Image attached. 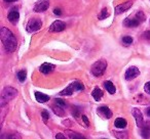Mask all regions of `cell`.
Listing matches in <instances>:
<instances>
[{
    "label": "cell",
    "instance_id": "6da1fadb",
    "mask_svg": "<svg viewBox=\"0 0 150 139\" xmlns=\"http://www.w3.org/2000/svg\"><path fill=\"white\" fill-rule=\"evenodd\" d=\"M0 38H1L2 44L7 52H13L17 49V39H16L13 33L9 29H7L5 27L1 28V30H0Z\"/></svg>",
    "mask_w": 150,
    "mask_h": 139
},
{
    "label": "cell",
    "instance_id": "7a4b0ae2",
    "mask_svg": "<svg viewBox=\"0 0 150 139\" xmlns=\"http://www.w3.org/2000/svg\"><path fill=\"white\" fill-rule=\"evenodd\" d=\"M106 68H107V62L105 61V60L101 59V60L96 61L93 64L92 68H91V72H92L93 75L96 76V77H101V76L104 74Z\"/></svg>",
    "mask_w": 150,
    "mask_h": 139
},
{
    "label": "cell",
    "instance_id": "3957f363",
    "mask_svg": "<svg viewBox=\"0 0 150 139\" xmlns=\"http://www.w3.org/2000/svg\"><path fill=\"white\" fill-rule=\"evenodd\" d=\"M18 91L13 87H5L1 94V105H4L5 102H8L9 100L13 99L17 96Z\"/></svg>",
    "mask_w": 150,
    "mask_h": 139
},
{
    "label": "cell",
    "instance_id": "277c9868",
    "mask_svg": "<svg viewBox=\"0 0 150 139\" xmlns=\"http://www.w3.org/2000/svg\"><path fill=\"white\" fill-rule=\"evenodd\" d=\"M84 86L83 84H81L80 82H74V83L70 84L66 89H64L63 91L60 92L61 96H66V95H72L74 93V91H78V90H83Z\"/></svg>",
    "mask_w": 150,
    "mask_h": 139
},
{
    "label": "cell",
    "instance_id": "5b68a950",
    "mask_svg": "<svg viewBox=\"0 0 150 139\" xmlns=\"http://www.w3.org/2000/svg\"><path fill=\"white\" fill-rule=\"evenodd\" d=\"M41 27H42L41 20L35 17V19H31L28 22L26 30H27V32H29V33H35V32L39 31V30L41 29Z\"/></svg>",
    "mask_w": 150,
    "mask_h": 139
},
{
    "label": "cell",
    "instance_id": "8992f818",
    "mask_svg": "<svg viewBox=\"0 0 150 139\" xmlns=\"http://www.w3.org/2000/svg\"><path fill=\"white\" fill-rule=\"evenodd\" d=\"M48 7H50V0H38L34 5L33 10L35 13H43L47 10Z\"/></svg>",
    "mask_w": 150,
    "mask_h": 139
},
{
    "label": "cell",
    "instance_id": "52a82bcc",
    "mask_svg": "<svg viewBox=\"0 0 150 139\" xmlns=\"http://www.w3.org/2000/svg\"><path fill=\"white\" fill-rule=\"evenodd\" d=\"M139 75H140V71L137 66H129L127 71H125V78L127 81H131V80H134L135 78H137Z\"/></svg>",
    "mask_w": 150,
    "mask_h": 139
},
{
    "label": "cell",
    "instance_id": "ba28073f",
    "mask_svg": "<svg viewBox=\"0 0 150 139\" xmlns=\"http://www.w3.org/2000/svg\"><path fill=\"white\" fill-rule=\"evenodd\" d=\"M132 114H133L134 118H135L136 123H137V126L139 127V128H143L144 127V118H143V115H142L141 110L135 108L132 110Z\"/></svg>",
    "mask_w": 150,
    "mask_h": 139
},
{
    "label": "cell",
    "instance_id": "9c48e42d",
    "mask_svg": "<svg viewBox=\"0 0 150 139\" xmlns=\"http://www.w3.org/2000/svg\"><path fill=\"white\" fill-rule=\"evenodd\" d=\"M97 114H98L101 118L106 119V120H108V119H110L111 117H112V112L110 110V108H109L108 106H105V105L98 108Z\"/></svg>",
    "mask_w": 150,
    "mask_h": 139
},
{
    "label": "cell",
    "instance_id": "30bf717a",
    "mask_svg": "<svg viewBox=\"0 0 150 139\" xmlns=\"http://www.w3.org/2000/svg\"><path fill=\"white\" fill-rule=\"evenodd\" d=\"M66 29V24L62 21H56L52 24L50 27V32H54V33H58V32H62Z\"/></svg>",
    "mask_w": 150,
    "mask_h": 139
},
{
    "label": "cell",
    "instance_id": "8fae6325",
    "mask_svg": "<svg viewBox=\"0 0 150 139\" xmlns=\"http://www.w3.org/2000/svg\"><path fill=\"white\" fill-rule=\"evenodd\" d=\"M132 5H133L132 1H127V2H125V3L118 4L117 6H115V15H121V13H125V11L129 10L132 7Z\"/></svg>",
    "mask_w": 150,
    "mask_h": 139
},
{
    "label": "cell",
    "instance_id": "7c38bea8",
    "mask_svg": "<svg viewBox=\"0 0 150 139\" xmlns=\"http://www.w3.org/2000/svg\"><path fill=\"white\" fill-rule=\"evenodd\" d=\"M19 19H20L19 10H18L17 8H13L8 13V21L11 22L13 25H16V24L19 22Z\"/></svg>",
    "mask_w": 150,
    "mask_h": 139
},
{
    "label": "cell",
    "instance_id": "4fadbf2b",
    "mask_svg": "<svg viewBox=\"0 0 150 139\" xmlns=\"http://www.w3.org/2000/svg\"><path fill=\"white\" fill-rule=\"evenodd\" d=\"M54 70V66L52 64H48V62H44V64H42L39 68V71L41 72L42 74H44V75H47V74L52 73Z\"/></svg>",
    "mask_w": 150,
    "mask_h": 139
},
{
    "label": "cell",
    "instance_id": "5bb4252c",
    "mask_svg": "<svg viewBox=\"0 0 150 139\" xmlns=\"http://www.w3.org/2000/svg\"><path fill=\"white\" fill-rule=\"evenodd\" d=\"M123 25L127 28H135L140 25V22L138 21L137 19H129V17H127V19H125V22H123Z\"/></svg>",
    "mask_w": 150,
    "mask_h": 139
},
{
    "label": "cell",
    "instance_id": "9a60e30c",
    "mask_svg": "<svg viewBox=\"0 0 150 139\" xmlns=\"http://www.w3.org/2000/svg\"><path fill=\"white\" fill-rule=\"evenodd\" d=\"M35 98L38 102H40V103H44V102L50 100V96L46 95V94H44V93H41V92H35Z\"/></svg>",
    "mask_w": 150,
    "mask_h": 139
},
{
    "label": "cell",
    "instance_id": "2e32d148",
    "mask_svg": "<svg viewBox=\"0 0 150 139\" xmlns=\"http://www.w3.org/2000/svg\"><path fill=\"white\" fill-rule=\"evenodd\" d=\"M103 91L100 89V88H95L94 90H93V92H92V95H93V97H94V99L96 100V101H100L101 100V98L103 97Z\"/></svg>",
    "mask_w": 150,
    "mask_h": 139
},
{
    "label": "cell",
    "instance_id": "e0dca14e",
    "mask_svg": "<svg viewBox=\"0 0 150 139\" xmlns=\"http://www.w3.org/2000/svg\"><path fill=\"white\" fill-rule=\"evenodd\" d=\"M127 120H125V119H122V118H117L116 120H115V122H114V126L116 127V128H118V129L125 128V127H127Z\"/></svg>",
    "mask_w": 150,
    "mask_h": 139
},
{
    "label": "cell",
    "instance_id": "ac0fdd59",
    "mask_svg": "<svg viewBox=\"0 0 150 139\" xmlns=\"http://www.w3.org/2000/svg\"><path fill=\"white\" fill-rule=\"evenodd\" d=\"M104 87L106 88V90L109 92L110 94H114L116 92V89H115V86L113 85V83L111 81H105L104 82Z\"/></svg>",
    "mask_w": 150,
    "mask_h": 139
},
{
    "label": "cell",
    "instance_id": "d6986e66",
    "mask_svg": "<svg viewBox=\"0 0 150 139\" xmlns=\"http://www.w3.org/2000/svg\"><path fill=\"white\" fill-rule=\"evenodd\" d=\"M52 110H54V112L57 115V116L59 117H64L65 116V110H63V106H60V105H54L52 106Z\"/></svg>",
    "mask_w": 150,
    "mask_h": 139
},
{
    "label": "cell",
    "instance_id": "ffe728a7",
    "mask_svg": "<svg viewBox=\"0 0 150 139\" xmlns=\"http://www.w3.org/2000/svg\"><path fill=\"white\" fill-rule=\"evenodd\" d=\"M67 134V136L69 137V138H75V139H83L84 136H82V135L78 134V133H75L73 132V131H70V130H67L66 132H65Z\"/></svg>",
    "mask_w": 150,
    "mask_h": 139
},
{
    "label": "cell",
    "instance_id": "44dd1931",
    "mask_svg": "<svg viewBox=\"0 0 150 139\" xmlns=\"http://www.w3.org/2000/svg\"><path fill=\"white\" fill-rule=\"evenodd\" d=\"M17 77H18V79H19L20 82L25 81L26 77H27V72H26V70H22V71H20L19 73H18Z\"/></svg>",
    "mask_w": 150,
    "mask_h": 139
},
{
    "label": "cell",
    "instance_id": "7402d4cb",
    "mask_svg": "<svg viewBox=\"0 0 150 139\" xmlns=\"http://www.w3.org/2000/svg\"><path fill=\"white\" fill-rule=\"evenodd\" d=\"M109 17V13L107 8H103L102 11H101L100 15H99V20H105Z\"/></svg>",
    "mask_w": 150,
    "mask_h": 139
},
{
    "label": "cell",
    "instance_id": "603a6c76",
    "mask_svg": "<svg viewBox=\"0 0 150 139\" xmlns=\"http://www.w3.org/2000/svg\"><path fill=\"white\" fill-rule=\"evenodd\" d=\"M136 19H137L140 23H142V22L145 21L146 17H145V15L143 13V11H138V13H136Z\"/></svg>",
    "mask_w": 150,
    "mask_h": 139
},
{
    "label": "cell",
    "instance_id": "cb8c5ba5",
    "mask_svg": "<svg viewBox=\"0 0 150 139\" xmlns=\"http://www.w3.org/2000/svg\"><path fill=\"white\" fill-rule=\"evenodd\" d=\"M133 38L129 37V36H125V37L122 38V43L125 44V45H131L132 43H133Z\"/></svg>",
    "mask_w": 150,
    "mask_h": 139
},
{
    "label": "cell",
    "instance_id": "d4e9b609",
    "mask_svg": "<svg viewBox=\"0 0 150 139\" xmlns=\"http://www.w3.org/2000/svg\"><path fill=\"white\" fill-rule=\"evenodd\" d=\"M41 118L43 119V121L44 122H47V120L50 119V114L47 112V110H42V112H41Z\"/></svg>",
    "mask_w": 150,
    "mask_h": 139
},
{
    "label": "cell",
    "instance_id": "484cf974",
    "mask_svg": "<svg viewBox=\"0 0 150 139\" xmlns=\"http://www.w3.org/2000/svg\"><path fill=\"white\" fill-rule=\"evenodd\" d=\"M143 130H142V136L144 137V138H147V137H149L150 136V131H149V129H147V128H142Z\"/></svg>",
    "mask_w": 150,
    "mask_h": 139
},
{
    "label": "cell",
    "instance_id": "4316f807",
    "mask_svg": "<svg viewBox=\"0 0 150 139\" xmlns=\"http://www.w3.org/2000/svg\"><path fill=\"white\" fill-rule=\"evenodd\" d=\"M115 137L117 138H127V133H122V132H114Z\"/></svg>",
    "mask_w": 150,
    "mask_h": 139
},
{
    "label": "cell",
    "instance_id": "83f0119b",
    "mask_svg": "<svg viewBox=\"0 0 150 139\" xmlns=\"http://www.w3.org/2000/svg\"><path fill=\"white\" fill-rule=\"evenodd\" d=\"M54 101H56V103L58 104V105L63 106V108H64V106L66 105V102H65L64 100H62V99H59V98H57V99L54 100Z\"/></svg>",
    "mask_w": 150,
    "mask_h": 139
},
{
    "label": "cell",
    "instance_id": "f1b7e54d",
    "mask_svg": "<svg viewBox=\"0 0 150 139\" xmlns=\"http://www.w3.org/2000/svg\"><path fill=\"white\" fill-rule=\"evenodd\" d=\"M144 90H145L146 93L150 94V81L147 82V83H146L145 85H144Z\"/></svg>",
    "mask_w": 150,
    "mask_h": 139
},
{
    "label": "cell",
    "instance_id": "f546056e",
    "mask_svg": "<svg viewBox=\"0 0 150 139\" xmlns=\"http://www.w3.org/2000/svg\"><path fill=\"white\" fill-rule=\"evenodd\" d=\"M81 119H82V121L84 122V124H86V127H88L90 126V122H88V117L86 116H81Z\"/></svg>",
    "mask_w": 150,
    "mask_h": 139
},
{
    "label": "cell",
    "instance_id": "4dcf8cb0",
    "mask_svg": "<svg viewBox=\"0 0 150 139\" xmlns=\"http://www.w3.org/2000/svg\"><path fill=\"white\" fill-rule=\"evenodd\" d=\"M143 37L145 38V39H147V40H150V31L145 32V33L143 34Z\"/></svg>",
    "mask_w": 150,
    "mask_h": 139
},
{
    "label": "cell",
    "instance_id": "1f68e13d",
    "mask_svg": "<svg viewBox=\"0 0 150 139\" xmlns=\"http://www.w3.org/2000/svg\"><path fill=\"white\" fill-rule=\"evenodd\" d=\"M54 13L56 15H62V11H61L60 8H54Z\"/></svg>",
    "mask_w": 150,
    "mask_h": 139
},
{
    "label": "cell",
    "instance_id": "d6a6232c",
    "mask_svg": "<svg viewBox=\"0 0 150 139\" xmlns=\"http://www.w3.org/2000/svg\"><path fill=\"white\" fill-rule=\"evenodd\" d=\"M56 138L57 139H65V136L62 134V133H58V134L56 135Z\"/></svg>",
    "mask_w": 150,
    "mask_h": 139
},
{
    "label": "cell",
    "instance_id": "836d02e7",
    "mask_svg": "<svg viewBox=\"0 0 150 139\" xmlns=\"http://www.w3.org/2000/svg\"><path fill=\"white\" fill-rule=\"evenodd\" d=\"M146 112H147V115L150 117V108H147V110H146Z\"/></svg>",
    "mask_w": 150,
    "mask_h": 139
},
{
    "label": "cell",
    "instance_id": "e575fe53",
    "mask_svg": "<svg viewBox=\"0 0 150 139\" xmlns=\"http://www.w3.org/2000/svg\"><path fill=\"white\" fill-rule=\"evenodd\" d=\"M5 2H15V1H17V0H4Z\"/></svg>",
    "mask_w": 150,
    "mask_h": 139
}]
</instances>
